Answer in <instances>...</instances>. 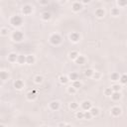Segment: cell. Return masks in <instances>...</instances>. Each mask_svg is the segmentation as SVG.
I'll use <instances>...</instances> for the list:
<instances>
[{"instance_id": "obj_8", "label": "cell", "mask_w": 127, "mask_h": 127, "mask_svg": "<svg viewBox=\"0 0 127 127\" xmlns=\"http://www.w3.org/2000/svg\"><path fill=\"white\" fill-rule=\"evenodd\" d=\"M83 3H80V2H75L73 5H72V10L74 12H80L82 9H83Z\"/></svg>"}, {"instance_id": "obj_19", "label": "cell", "mask_w": 127, "mask_h": 127, "mask_svg": "<svg viewBox=\"0 0 127 127\" xmlns=\"http://www.w3.org/2000/svg\"><path fill=\"white\" fill-rule=\"evenodd\" d=\"M59 80H60V83H61L62 85H66V84H68V83L70 82L69 76H61Z\"/></svg>"}, {"instance_id": "obj_30", "label": "cell", "mask_w": 127, "mask_h": 127, "mask_svg": "<svg viewBox=\"0 0 127 127\" xmlns=\"http://www.w3.org/2000/svg\"><path fill=\"white\" fill-rule=\"evenodd\" d=\"M91 78H92L93 80H95V81H98V80L101 79V74H100L99 72H94Z\"/></svg>"}, {"instance_id": "obj_18", "label": "cell", "mask_w": 127, "mask_h": 127, "mask_svg": "<svg viewBox=\"0 0 127 127\" xmlns=\"http://www.w3.org/2000/svg\"><path fill=\"white\" fill-rule=\"evenodd\" d=\"M0 79H1L3 82L7 81V80L9 79V74H8V72H6V71H1V72H0Z\"/></svg>"}, {"instance_id": "obj_37", "label": "cell", "mask_w": 127, "mask_h": 127, "mask_svg": "<svg viewBox=\"0 0 127 127\" xmlns=\"http://www.w3.org/2000/svg\"><path fill=\"white\" fill-rule=\"evenodd\" d=\"M34 82L36 83V84H41V83H43V78L41 77V76H36L35 78H34Z\"/></svg>"}, {"instance_id": "obj_7", "label": "cell", "mask_w": 127, "mask_h": 127, "mask_svg": "<svg viewBox=\"0 0 127 127\" xmlns=\"http://www.w3.org/2000/svg\"><path fill=\"white\" fill-rule=\"evenodd\" d=\"M81 39V36L78 32H73L70 34V40L73 42V43H78Z\"/></svg>"}, {"instance_id": "obj_2", "label": "cell", "mask_w": 127, "mask_h": 127, "mask_svg": "<svg viewBox=\"0 0 127 127\" xmlns=\"http://www.w3.org/2000/svg\"><path fill=\"white\" fill-rule=\"evenodd\" d=\"M50 43L54 46H59L61 43H62V37L59 35V34H52L50 36V39H49Z\"/></svg>"}, {"instance_id": "obj_35", "label": "cell", "mask_w": 127, "mask_h": 127, "mask_svg": "<svg viewBox=\"0 0 127 127\" xmlns=\"http://www.w3.org/2000/svg\"><path fill=\"white\" fill-rule=\"evenodd\" d=\"M76 117L78 119H85V112L84 111H78L76 113Z\"/></svg>"}, {"instance_id": "obj_40", "label": "cell", "mask_w": 127, "mask_h": 127, "mask_svg": "<svg viewBox=\"0 0 127 127\" xmlns=\"http://www.w3.org/2000/svg\"><path fill=\"white\" fill-rule=\"evenodd\" d=\"M81 2H82L83 4H88V3L90 2V0H81Z\"/></svg>"}, {"instance_id": "obj_24", "label": "cell", "mask_w": 127, "mask_h": 127, "mask_svg": "<svg viewBox=\"0 0 127 127\" xmlns=\"http://www.w3.org/2000/svg\"><path fill=\"white\" fill-rule=\"evenodd\" d=\"M8 33H9V30H8V28H6V27H2L1 29H0V35L3 36V37L8 36Z\"/></svg>"}, {"instance_id": "obj_36", "label": "cell", "mask_w": 127, "mask_h": 127, "mask_svg": "<svg viewBox=\"0 0 127 127\" xmlns=\"http://www.w3.org/2000/svg\"><path fill=\"white\" fill-rule=\"evenodd\" d=\"M117 4L120 7H125L127 5V0H117Z\"/></svg>"}, {"instance_id": "obj_28", "label": "cell", "mask_w": 127, "mask_h": 127, "mask_svg": "<svg viewBox=\"0 0 127 127\" xmlns=\"http://www.w3.org/2000/svg\"><path fill=\"white\" fill-rule=\"evenodd\" d=\"M93 73H94V72H93L91 69H86V70L85 71V76L87 77V78H91L92 75H93Z\"/></svg>"}, {"instance_id": "obj_6", "label": "cell", "mask_w": 127, "mask_h": 127, "mask_svg": "<svg viewBox=\"0 0 127 127\" xmlns=\"http://www.w3.org/2000/svg\"><path fill=\"white\" fill-rule=\"evenodd\" d=\"M32 12H33V7L31 5L27 4L22 7V13L24 15H30V14H32Z\"/></svg>"}, {"instance_id": "obj_3", "label": "cell", "mask_w": 127, "mask_h": 127, "mask_svg": "<svg viewBox=\"0 0 127 127\" xmlns=\"http://www.w3.org/2000/svg\"><path fill=\"white\" fill-rule=\"evenodd\" d=\"M24 39V34L19 31V30H16L12 33V40L15 41V42H22Z\"/></svg>"}, {"instance_id": "obj_29", "label": "cell", "mask_w": 127, "mask_h": 127, "mask_svg": "<svg viewBox=\"0 0 127 127\" xmlns=\"http://www.w3.org/2000/svg\"><path fill=\"white\" fill-rule=\"evenodd\" d=\"M73 85V86H75L77 89H80V88L82 87V85H82V83H81L80 81H78V80H77V81H74V82H73V85Z\"/></svg>"}, {"instance_id": "obj_14", "label": "cell", "mask_w": 127, "mask_h": 127, "mask_svg": "<svg viewBox=\"0 0 127 127\" xmlns=\"http://www.w3.org/2000/svg\"><path fill=\"white\" fill-rule=\"evenodd\" d=\"M36 97H37L36 90H32V91H29L27 93V99L28 100H34V99H36Z\"/></svg>"}, {"instance_id": "obj_15", "label": "cell", "mask_w": 127, "mask_h": 127, "mask_svg": "<svg viewBox=\"0 0 127 127\" xmlns=\"http://www.w3.org/2000/svg\"><path fill=\"white\" fill-rule=\"evenodd\" d=\"M26 61H27V56H24V55H19L18 56L17 63L19 64V65H24V64H26Z\"/></svg>"}, {"instance_id": "obj_23", "label": "cell", "mask_w": 127, "mask_h": 127, "mask_svg": "<svg viewBox=\"0 0 127 127\" xmlns=\"http://www.w3.org/2000/svg\"><path fill=\"white\" fill-rule=\"evenodd\" d=\"M69 79H70V81H72V82L77 81V80L79 79V75H78L77 73H75V72H72V73L69 75Z\"/></svg>"}, {"instance_id": "obj_32", "label": "cell", "mask_w": 127, "mask_h": 127, "mask_svg": "<svg viewBox=\"0 0 127 127\" xmlns=\"http://www.w3.org/2000/svg\"><path fill=\"white\" fill-rule=\"evenodd\" d=\"M67 90H68V92H69L70 94H75V93L77 92V90H78V89H77L75 86H73V85H70V86L68 87V89H67Z\"/></svg>"}, {"instance_id": "obj_4", "label": "cell", "mask_w": 127, "mask_h": 127, "mask_svg": "<svg viewBox=\"0 0 127 127\" xmlns=\"http://www.w3.org/2000/svg\"><path fill=\"white\" fill-rule=\"evenodd\" d=\"M60 106H61V103H60V101H58V100H53V101H51L50 104H49L50 109L53 110V111L59 110V109H60Z\"/></svg>"}, {"instance_id": "obj_12", "label": "cell", "mask_w": 127, "mask_h": 127, "mask_svg": "<svg viewBox=\"0 0 127 127\" xmlns=\"http://www.w3.org/2000/svg\"><path fill=\"white\" fill-rule=\"evenodd\" d=\"M91 107H92V105H91V102H90V101L85 100V101L82 102V108H83L85 111V110H89Z\"/></svg>"}, {"instance_id": "obj_11", "label": "cell", "mask_w": 127, "mask_h": 127, "mask_svg": "<svg viewBox=\"0 0 127 127\" xmlns=\"http://www.w3.org/2000/svg\"><path fill=\"white\" fill-rule=\"evenodd\" d=\"M14 87L18 90H21L24 87V82L22 80H16L14 83Z\"/></svg>"}, {"instance_id": "obj_27", "label": "cell", "mask_w": 127, "mask_h": 127, "mask_svg": "<svg viewBox=\"0 0 127 127\" xmlns=\"http://www.w3.org/2000/svg\"><path fill=\"white\" fill-rule=\"evenodd\" d=\"M89 111L91 112L92 116H97V115L99 114V109H98L97 107H91V108L89 109Z\"/></svg>"}, {"instance_id": "obj_31", "label": "cell", "mask_w": 127, "mask_h": 127, "mask_svg": "<svg viewBox=\"0 0 127 127\" xmlns=\"http://www.w3.org/2000/svg\"><path fill=\"white\" fill-rule=\"evenodd\" d=\"M111 88H112L113 91H120L121 88H122V86H121L120 85H118V84H114V85L111 86Z\"/></svg>"}, {"instance_id": "obj_5", "label": "cell", "mask_w": 127, "mask_h": 127, "mask_svg": "<svg viewBox=\"0 0 127 127\" xmlns=\"http://www.w3.org/2000/svg\"><path fill=\"white\" fill-rule=\"evenodd\" d=\"M110 112H111V115H112V116H114V117H118L119 115H121L122 110H121V108H120L119 106H113V107L111 108Z\"/></svg>"}, {"instance_id": "obj_38", "label": "cell", "mask_w": 127, "mask_h": 127, "mask_svg": "<svg viewBox=\"0 0 127 127\" xmlns=\"http://www.w3.org/2000/svg\"><path fill=\"white\" fill-rule=\"evenodd\" d=\"M92 117V114L89 110H85V119H91Z\"/></svg>"}, {"instance_id": "obj_9", "label": "cell", "mask_w": 127, "mask_h": 127, "mask_svg": "<svg viewBox=\"0 0 127 127\" xmlns=\"http://www.w3.org/2000/svg\"><path fill=\"white\" fill-rule=\"evenodd\" d=\"M95 16L97 17V18H99V19H101V18H103L104 16H105V10L103 9V8H97L96 10H95Z\"/></svg>"}, {"instance_id": "obj_17", "label": "cell", "mask_w": 127, "mask_h": 127, "mask_svg": "<svg viewBox=\"0 0 127 127\" xmlns=\"http://www.w3.org/2000/svg\"><path fill=\"white\" fill-rule=\"evenodd\" d=\"M75 63L77 64V65H84V64L85 63V58L84 56H79L76 60H75Z\"/></svg>"}, {"instance_id": "obj_1", "label": "cell", "mask_w": 127, "mask_h": 127, "mask_svg": "<svg viewBox=\"0 0 127 127\" xmlns=\"http://www.w3.org/2000/svg\"><path fill=\"white\" fill-rule=\"evenodd\" d=\"M10 24L13 26V27H20L22 24H23V18L19 15H15V16H12L10 18Z\"/></svg>"}, {"instance_id": "obj_34", "label": "cell", "mask_w": 127, "mask_h": 127, "mask_svg": "<svg viewBox=\"0 0 127 127\" xmlns=\"http://www.w3.org/2000/svg\"><path fill=\"white\" fill-rule=\"evenodd\" d=\"M104 95H106V96H111V94H112V92H113V90H112V88L111 87H107V88H105L104 89Z\"/></svg>"}, {"instance_id": "obj_13", "label": "cell", "mask_w": 127, "mask_h": 127, "mask_svg": "<svg viewBox=\"0 0 127 127\" xmlns=\"http://www.w3.org/2000/svg\"><path fill=\"white\" fill-rule=\"evenodd\" d=\"M121 96L122 95H121L120 91H113L112 94H111V99L113 101H117V100H119L121 98Z\"/></svg>"}, {"instance_id": "obj_33", "label": "cell", "mask_w": 127, "mask_h": 127, "mask_svg": "<svg viewBox=\"0 0 127 127\" xmlns=\"http://www.w3.org/2000/svg\"><path fill=\"white\" fill-rule=\"evenodd\" d=\"M69 106H70V108H71L72 110H77V109L79 108V106H80V105H79V103H78V102H75V101H74V102H71Z\"/></svg>"}, {"instance_id": "obj_20", "label": "cell", "mask_w": 127, "mask_h": 127, "mask_svg": "<svg viewBox=\"0 0 127 127\" xmlns=\"http://www.w3.org/2000/svg\"><path fill=\"white\" fill-rule=\"evenodd\" d=\"M36 59L33 55H29L27 56V61H26V64H28V65H33V64L35 63Z\"/></svg>"}, {"instance_id": "obj_16", "label": "cell", "mask_w": 127, "mask_h": 127, "mask_svg": "<svg viewBox=\"0 0 127 127\" xmlns=\"http://www.w3.org/2000/svg\"><path fill=\"white\" fill-rule=\"evenodd\" d=\"M41 18H42V20H44V21H49V20L52 18V15H51V13H50V12L45 11V12H43V13H42Z\"/></svg>"}, {"instance_id": "obj_26", "label": "cell", "mask_w": 127, "mask_h": 127, "mask_svg": "<svg viewBox=\"0 0 127 127\" xmlns=\"http://www.w3.org/2000/svg\"><path fill=\"white\" fill-rule=\"evenodd\" d=\"M110 13H111V15H112V16L116 17V16H119V14H120V10H119V8H112V9H111V11H110Z\"/></svg>"}, {"instance_id": "obj_22", "label": "cell", "mask_w": 127, "mask_h": 127, "mask_svg": "<svg viewBox=\"0 0 127 127\" xmlns=\"http://www.w3.org/2000/svg\"><path fill=\"white\" fill-rule=\"evenodd\" d=\"M79 56H80V54H79V52H77V51H72V52L69 54L70 59H71V60H73V61H75Z\"/></svg>"}, {"instance_id": "obj_39", "label": "cell", "mask_w": 127, "mask_h": 127, "mask_svg": "<svg viewBox=\"0 0 127 127\" xmlns=\"http://www.w3.org/2000/svg\"><path fill=\"white\" fill-rule=\"evenodd\" d=\"M39 3L41 5H43V6H46V5H48L50 3V0H39Z\"/></svg>"}, {"instance_id": "obj_10", "label": "cell", "mask_w": 127, "mask_h": 127, "mask_svg": "<svg viewBox=\"0 0 127 127\" xmlns=\"http://www.w3.org/2000/svg\"><path fill=\"white\" fill-rule=\"evenodd\" d=\"M18 56L19 55H17L16 53H10L8 55V57H7L8 62H10V63H16L17 60H18Z\"/></svg>"}, {"instance_id": "obj_41", "label": "cell", "mask_w": 127, "mask_h": 127, "mask_svg": "<svg viewBox=\"0 0 127 127\" xmlns=\"http://www.w3.org/2000/svg\"><path fill=\"white\" fill-rule=\"evenodd\" d=\"M67 125H69V124L64 123V122H62V123H59V124H58V126H67Z\"/></svg>"}, {"instance_id": "obj_21", "label": "cell", "mask_w": 127, "mask_h": 127, "mask_svg": "<svg viewBox=\"0 0 127 127\" xmlns=\"http://www.w3.org/2000/svg\"><path fill=\"white\" fill-rule=\"evenodd\" d=\"M119 79H120V76H119V74L118 73H112L111 75H110V80L112 81V82H118L119 81Z\"/></svg>"}, {"instance_id": "obj_25", "label": "cell", "mask_w": 127, "mask_h": 127, "mask_svg": "<svg viewBox=\"0 0 127 127\" xmlns=\"http://www.w3.org/2000/svg\"><path fill=\"white\" fill-rule=\"evenodd\" d=\"M119 82L121 85H127V75L124 74L122 76H120V79H119Z\"/></svg>"}, {"instance_id": "obj_42", "label": "cell", "mask_w": 127, "mask_h": 127, "mask_svg": "<svg viewBox=\"0 0 127 127\" xmlns=\"http://www.w3.org/2000/svg\"><path fill=\"white\" fill-rule=\"evenodd\" d=\"M60 1H61L62 3H65V2H67V1H68V0H60Z\"/></svg>"}]
</instances>
